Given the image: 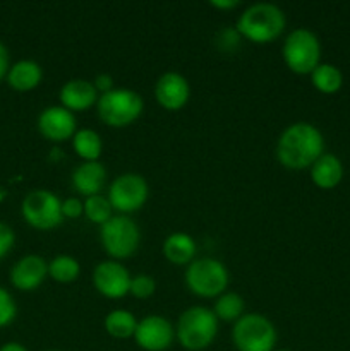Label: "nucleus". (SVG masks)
I'll use <instances>...</instances> for the list:
<instances>
[{
	"instance_id": "obj_1",
	"label": "nucleus",
	"mask_w": 350,
	"mask_h": 351,
	"mask_svg": "<svg viewBox=\"0 0 350 351\" xmlns=\"http://www.w3.org/2000/svg\"><path fill=\"white\" fill-rule=\"evenodd\" d=\"M325 151V139L318 127L307 122L292 123L281 132L277 144L278 161L290 170H304Z\"/></svg>"
},
{
	"instance_id": "obj_2",
	"label": "nucleus",
	"mask_w": 350,
	"mask_h": 351,
	"mask_svg": "<svg viewBox=\"0 0 350 351\" xmlns=\"http://www.w3.org/2000/svg\"><path fill=\"white\" fill-rule=\"evenodd\" d=\"M285 24H287V19L280 7L275 3L259 2L247 7L240 14L235 29L239 31L240 36L254 43H268V41L277 40L283 33Z\"/></svg>"
},
{
	"instance_id": "obj_3",
	"label": "nucleus",
	"mask_w": 350,
	"mask_h": 351,
	"mask_svg": "<svg viewBox=\"0 0 350 351\" xmlns=\"http://www.w3.org/2000/svg\"><path fill=\"white\" fill-rule=\"evenodd\" d=\"M218 332V319L206 307H191L180 315L177 339L185 350L201 351L208 348Z\"/></svg>"
},
{
	"instance_id": "obj_4",
	"label": "nucleus",
	"mask_w": 350,
	"mask_h": 351,
	"mask_svg": "<svg viewBox=\"0 0 350 351\" xmlns=\"http://www.w3.org/2000/svg\"><path fill=\"white\" fill-rule=\"evenodd\" d=\"M321 45L318 36L305 27L294 29L283 43V60L295 74H311L319 65Z\"/></svg>"
},
{
	"instance_id": "obj_5",
	"label": "nucleus",
	"mask_w": 350,
	"mask_h": 351,
	"mask_svg": "<svg viewBox=\"0 0 350 351\" xmlns=\"http://www.w3.org/2000/svg\"><path fill=\"white\" fill-rule=\"evenodd\" d=\"M232 338L239 351H273L277 329L264 315L247 314L235 322Z\"/></svg>"
},
{
	"instance_id": "obj_6",
	"label": "nucleus",
	"mask_w": 350,
	"mask_h": 351,
	"mask_svg": "<svg viewBox=\"0 0 350 351\" xmlns=\"http://www.w3.org/2000/svg\"><path fill=\"white\" fill-rule=\"evenodd\" d=\"M143 112V98L132 89H112L100 96V119L110 127L130 125Z\"/></svg>"
},
{
	"instance_id": "obj_7",
	"label": "nucleus",
	"mask_w": 350,
	"mask_h": 351,
	"mask_svg": "<svg viewBox=\"0 0 350 351\" xmlns=\"http://www.w3.org/2000/svg\"><path fill=\"white\" fill-rule=\"evenodd\" d=\"M185 283L189 290L199 297H218L229 285V271L220 261L209 257L192 261L185 273Z\"/></svg>"
},
{
	"instance_id": "obj_8",
	"label": "nucleus",
	"mask_w": 350,
	"mask_h": 351,
	"mask_svg": "<svg viewBox=\"0 0 350 351\" xmlns=\"http://www.w3.org/2000/svg\"><path fill=\"white\" fill-rule=\"evenodd\" d=\"M100 235L103 249L115 259L130 257L139 247V228L127 216H112L105 225H102Z\"/></svg>"
},
{
	"instance_id": "obj_9",
	"label": "nucleus",
	"mask_w": 350,
	"mask_h": 351,
	"mask_svg": "<svg viewBox=\"0 0 350 351\" xmlns=\"http://www.w3.org/2000/svg\"><path fill=\"white\" fill-rule=\"evenodd\" d=\"M23 216L38 230H51L64 219L62 202L48 191H33L23 201Z\"/></svg>"
},
{
	"instance_id": "obj_10",
	"label": "nucleus",
	"mask_w": 350,
	"mask_h": 351,
	"mask_svg": "<svg viewBox=\"0 0 350 351\" xmlns=\"http://www.w3.org/2000/svg\"><path fill=\"white\" fill-rule=\"evenodd\" d=\"M150 195L146 180L137 173H124L110 185L108 201L113 209L122 213L137 211L144 206Z\"/></svg>"
},
{
	"instance_id": "obj_11",
	"label": "nucleus",
	"mask_w": 350,
	"mask_h": 351,
	"mask_svg": "<svg viewBox=\"0 0 350 351\" xmlns=\"http://www.w3.org/2000/svg\"><path fill=\"white\" fill-rule=\"evenodd\" d=\"M174 326L160 315H148L137 322L134 338L136 343L146 351H165L174 343Z\"/></svg>"
},
{
	"instance_id": "obj_12",
	"label": "nucleus",
	"mask_w": 350,
	"mask_h": 351,
	"mask_svg": "<svg viewBox=\"0 0 350 351\" xmlns=\"http://www.w3.org/2000/svg\"><path fill=\"white\" fill-rule=\"evenodd\" d=\"M130 274L126 267L115 261H105L98 264L93 273V283L96 290L108 298H120L129 293Z\"/></svg>"
},
{
	"instance_id": "obj_13",
	"label": "nucleus",
	"mask_w": 350,
	"mask_h": 351,
	"mask_svg": "<svg viewBox=\"0 0 350 351\" xmlns=\"http://www.w3.org/2000/svg\"><path fill=\"white\" fill-rule=\"evenodd\" d=\"M38 129L41 136L48 141H60L74 137L75 134V119L72 112L64 106H48L41 112L38 119Z\"/></svg>"
},
{
	"instance_id": "obj_14",
	"label": "nucleus",
	"mask_w": 350,
	"mask_h": 351,
	"mask_svg": "<svg viewBox=\"0 0 350 351\" xmlns=\"http://www.w3.org/2000/svg\"><path fill=\"white\" fill-rule=\"evenodd\" d=\"M191 88L184 75L177 72H167L161 75L154 88V96L156 101L163 106L165 110H180L185 103L189 101Z\"/></svg>"
},
{
	"instance_id": "obj_15",
	"label": "nucleus",
	"mask_w": 350,
	"mask_h": 351,
	"mask_svg": "<svg viewBox=\"0 0 350 351\" xmlns=\"http://www.w3.org/2000/svg\"><path fill=\"white\" fill-rule=\"evenodd\" d=\"M48 274V264L40 256H26L12 267L10 281L17 290H36Z\"/></svg>"
},
{
	"instance_id": "obj_16",
	"label": "nucleus",
	"mask_w": 350,
	"mask_h": 351,
	"mask_svg": "<svg viewBox=\"0 0 350 351\" xmlns=\"http://www.w3.org/2000/svg\"><path fill=\"white\" fill-rule=\"evenodd\" d=\"M98 99V91H96L95 84L86 79H72V81L65 82L60 89V101L64 108L69 112H82L93 106Z\"/></svg>"
},
{
	"instance_id": "obj_17",
	"label": "nucleus",
	"mask_w": 350,
	"mask_h": 351,
	"mask_svg": "<svg viewBox=\"0 0 350 351\" xmlns=\"http://www.w3.org/2000/svg\"><path fill=\"white\" fill-rule=\"evenodd\" d=\"M105 182L106 170L100 161H84L72 173V184L75 191L81 192L86 197L100 195L102 189L105 187Z\"/></svg>"
},
{
	"instance_id": "obj_18",
	"label": "nucleus",
	"mask_w": 350,
	"mask_h": 351,
	"mask_svg": "<svg viewBox=\"0 0 350 351\" xmlns=\"http://www.w3.org/2000/svg\"><path fill=\"white\" fill-rule=\"evenodd\" d=\"M311 178L319 189H333L342 182L343 165L335 154L323 153L311 167Z\"/></svg>"
},
{
	"instance_id": "obj_19",
	"label": "nucleus",
	"mask_w": 350,
	"mask_h": 351,
	"mask_svg": "<svg viewBox=\"0 0 350 351\" xmlns=\"http://www.w3.org/2000/svg\"><path fill=\"white\" fill-rule=\"evenodd\" d=\"M41 67L33 60H21L9 71L7 81L17 91H30L41 81Z\"/></svg>"
},
{
	"instance_id": "obj_20",
	"label": "nucleus",
	"mask_w": 350,
	"mask_h": 351,
	"mask_svg": "<svg viewBox=\"0 0 350 351\" xmlns=\"http://www.w3.org/2000/svg\"><path fill=\"white\" fill-rule=\"evenodd\" d=\"M163 254L172 264H189L194 259L196 243L185 233H172L165 240Z\"/></svg>"
},
{
	"instance_id": "obj_21",
	"label": "nucleus",
	"mask_w": 350,
	"mask_h": 351,
	"mask_svg": "<svg viewBox=\"0 0 350 351\" xmlns=\"http://www.w3.org/2000/svg\"><path fill=\"white\" fill-rule=\"evenodd\" d=\"M136 328V317L129 311H122V308H117V311L110 312L105 319L106 332L117 339H127L130 336H134Z\"/></svg>"
},
{
	"instance_id": "obj_22",
	"label": "nucleus",
	"mask_w": 350,
	"mask_h": 351,
	"mask_svg": "<svg viewBox=\"0 0 350 351\" xmlns=\"http://www.w3.org/2000/svg\"><path fill=\"white\" fill-rule=\"evenodd\" d=\"M312 84L318 91L331 95L336 93L343 84V75L336 65L331 64H319L314 71L311 72Z\"/></svg>"
},
{
	"instance_id": "obj_23",
	"label": "nucleus",
	"mask_w": 350,
	"mask_h": 351,
	"mask_svg": "<svg viewBox=\"0 0 350 351\" xmlns=\"http://www.w3.org/2000/svg\"><path fill=\"white\" fill-rule=\"evenodd\" d=\"M102 139L98 132L91 129H81L74 134V149L78 156L86 161H98L102 154Z\"/></svg>"
},
{
	"instance_id": "obj_24",
	"label": "nucleus",
	"mask_w": 350,
	"mask_h": 351,
	"mask_svg": "<svg viewBox=\"0 0 350 351\" xmlns=\"http://www.w3.org/2000/svg\"><path fill=\"white\" fill-rule=\"evenodd\" d=\"M244 298L237 293H223L222 297L216 300L215 308H213V314L216 315V319H222V321H239L244 314Z\"/></svg>"
},
{
	"instance_id": "obj_25",
	"label": "nucleus",
	"mask_w": 350,
	"mask_h": 351,
	"mask_svg": "<svg viewBox=\"0 0 350 351\" xmlns=\"http://www.w3.org/2000/svg\"><path fill=\"white\" fill-rule=\"evenodd\" d=\"M79 263L71 256H57L48 264V274L58 283H71L79 276Z\"/></svg>"
},
{
	"instance_id": "obj_26",
	"label": "nucleus",
	"mask_w": 350,
	"mask_h": 351,
	"mask_svg": "<svg viewBox=\"0 0 350 351\" xmlns=\"http://www.w3.org/2000/svg\"><path fill=\"white\" fill-rule=\"evenodd\" d=\"M112 209L110 201L103 195H93L84 202V215L88 216L89 221L96 225H105L112 218Z\"/></svg>"
},
{
	"instance_id": "obj_27",
	"label": "nucleus",
	"mask_w": 350,
	"mask_h": 351,
	"mask_svg": "<svg viewBox=\"0 0 350 351\" xmlns=\"http://www.w3.org/2000/svg\"><path fill=\"white\" fill-rule=\"evenodd\" d=\"M154 290H156V283L148 274H139V276H134L130 280L129 293L134 295L136 298H141V300L143 298H150L154 293Z\"/></svg>"
},
{
	"instance_id": "obj_28",
	"label": "nucleus",
	"mask_w": 350,
	"mask_h": 351,
	"mask_svg": "<svg viewBox=\"0 0 350 351\" xmlns=\"http://www.w3.org/2000/svg\"><path fill=\"white\" fill-rule=\"evenodd\" d=\"M14 317H16V304L12 297L3 288H0V328L12 322Z\"/></svg>"
},
{
	"instance_id": "obj_29",
	"label": "nucleus",
	"mask_w": 350,
	"mask_h": 351,
	"mask_svg": "<svg viewBox=\"0 0 350 351\" xmlns=\"http://www.w3.org/2000/svg\"><path fill=\"white\" fill-rule=\"evenodd\" d=\"M240 41V33L237 29H230V27H223L216 34V47L223 51H233Z\"/></svg>"
},
{
	"instance_id": "obj_30",
	"label": "nucleus",
	"mask_w": 350,
	"mask_h": 351,
	"mask_svg": "<svg viewBox=\"0 0 350 351\" xmlns=\"http://www.w3.org/2000/svg\"><path fill=\"white\" fill-rule=\"evenodd\" d=\"M84 213V204L79 199L69 197L62 202V216L69 219H75Z\"/></svg>"
},
{
	"instance_id": "obj_31",
	"label": "nucleus",
	"mask_w": 350,
	"mask_h": 351,
	"mask_svg": "<svg viewBox=\"0 0 350 351\" xmlns=\"http://www.w3.org/2000/svg\"><path fill=\"white\" fill-rule=\"evenodd\" d=\"M14 245V232L7 225L0 223V259L12 249Z\"/></svg>"
},
{
	"instance_id": "obj_32",
	"label": "nucleus",
	"mask_w": 350,
	"mask_h": 351,
	"mask_svg": "<svg viewBox=\"0 0 350 351\" xmlns=\"http://www.w3.org/2000/svg\"><path fill=\"white\" fill-rule=\"evenodd\" d=\"M112 86H113V79L112 75L108 74H100L98 77L95 79V88L96 91H102L103 95L108 91H112Z\"/></svg>"
},
{
	"instance_id": "obj_33",
	"label": "nucleus",
	"mask_w": 350,
	"mask_h": 351,
	"mask_svg": "<svg viewBox=\"0 0 350 351\" xmlns=\"http://www.w3.org/2000/svg\"><path fill=\"white\" fill-rule=\"evenodd\" d=\"M7 69H9V53L7 48L0 43V79L7 74Z\"/></svg>"
},
{
	"instance_id": "obj_34",
	"label": "nucleus",
	"mask_w": 350,
	"mask_h": 351,
	"mask_svg": "<svg viewBox=\"0 0 350 351\" xmlns=\"http://www.w3.org/2000/svg\"><path fill=\"white\" fill-rule=\"evenodd\" d=\"M211 5L216 9H233L239 5V0H211Z\"/></svg>"
},
{
	"instance_id": "obj_35",
	"label": "nucleus",
	"mask_w": 350,
	"mask_h": 351,
	"mask_svg": "<svg viewBox=\"0 0 350 351\" xmlns=\"http://www.w3.org/2000/svg\"><path fill=\"white\" fill-rule=\"evenodd\" d=\"M0 351H27L24 348L23 345H19V343H7V345H3Z\"/></svg>"
},
{
	"instance_id": "obj_36",
	"label": "nucleus",
	"mask_w": 350,
	"mask_h": 351,
	"mask_svg": "<svg viewBox=\"0 0 350 351\" xmlns=\"http://www.w3.org/2000/svg\"><path fill=\"white\" fill-rule=\"evenodd\" d=\"M3 195H5V192H3V189L0 187V201H2V199H3Z\"/></svg>"
},
{
	"instance_id": "obj_37",
	"label": "nucleus",
	"mask_w": 350,
	"mask_h": 351,
	"mask_svg": "<svg viewBox=\"0 0 350 351\" xmlns=\"http://www.w3.org/2000/svg\"><path fill=\"white\" fill-rule=\"evenodd\" d=\"M277 351H292V350H277Z\"/></svg>"
},
{
	"instance_id": "obj_38",
	"label": "nucleus",
	"mask_w": 350,
	"mask_h": 351,
	"mask_svg": "<svg viewBox=\"0 0 350 351\" xmlns=\"http://www.w3.org/2000/svg\"><path fill=\"white\" fill-rule=\"evenodd\" d=\"M50 351H60V350H50Z\"/></svg>"
}]
</instances>
